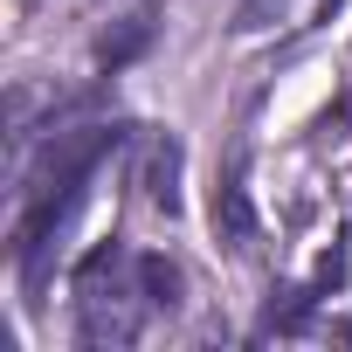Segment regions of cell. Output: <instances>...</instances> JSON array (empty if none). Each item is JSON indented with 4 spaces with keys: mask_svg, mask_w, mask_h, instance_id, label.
Here are the masks:
<instances>
[{
    "mask_svg": "<svg viewBox=\"0 0 352 352\" xmlns=\"http://www.w3.org/2000/svg\"><path fill=\"white\" fill-rule=\"evenodd\" d=\"M214 235H221L228 249H249V242H256V208H249L242 180H221V187H214Z\"/></svg>",
    "mask_w": 352,
    "mask_h": 352,
    "instance_id": "1",
    "label": "cell"
},
{
    "mask_svg": "<svg viewBox=\"0 0 352 352\" xmlns=\"http://www.w3.org/2000/svg\"><path fill=\"white\" fill-rule=\"evenodd\" d=\"M138 290H145V304H180V270H173L166 256H138Z\"/></svg>",
    "mask_w": 352,
    "mask_h": 352,
    "instance_id": "2",
    "label": "cell"
},
{
    "mask_svg": "<svg viewBox=\"0 0 352 352\" xmlns=\"http://www.w3.org/2000/svg\"><path fill=\"white\" fill-rule=\"evenodd\" d=\"M173 180H180V145H159L152 152V173H145V194L173 214V208H180V187H173Z\"/></svg>",
    "mask_w": 352,
    "mask_h": 352,
    "instance_id": "3",
    "label": "cell"
},
{
    "mask_svg": "<svg viewBox=\"0 0 352 352\" xmlns=\"http://www.w3.org/2000/svg\"><path fill=\"white\" fill-rule=\"evenodd\" d=\"M338 8H345V0H318V14H324V21H331V14H338Z\"/></svg>",
    "mask_w": 352,
    "mask_h": 352,
    "instance_id": "4",
    "label": "cell"
}]
</instances>
